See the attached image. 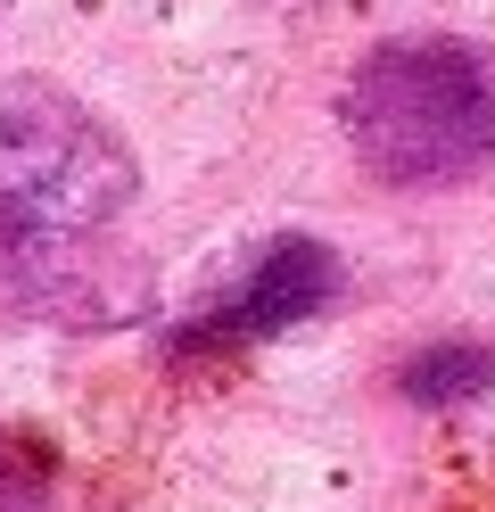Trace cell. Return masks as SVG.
<instances>
[{
	"instance_id": "1",
	"label": "cell",
	"mask_w": 495,
	"mask_h": 512,
	"mask_svg": "<svg viewBox=\"0 0 495 512\" xmlns=\"http://www.w3.org/2000/svg\"><path fill=\"white\" fill-rule=\"evenodd\" d=\"M141 199V157L66 83H0V290H50Z\"/></svg>"
},
{
	"instance_id": "2",
	"label": "cell",
	"mask_w": 495,
	"mask_h": 512,
	"mask_svg": "<svg viewBox=\"0 0 495 512\" xmlns=\"http://www.w3.org/2000/svg\"><path fill=\"white\" fill-rule=\"evenodd\" d=\"M355 166L388 190H446L495 166V58L454 34H396L339 91Z\"/></svg>"
},
{
	"instance_id": "3",
	"label": "cell",
	"mask_w": 495,
	"mask_h": 512,
	"mask_svg": "<svg viewBox=\"0 0 495 512\" xmlns=\"http://www.w3.org/2000/svg\"><path fill=\"white\" fill-rule=\"evenodd\" d=\"M339 281H347V265H339L330 240L281 232V240H264L240 265V281H223L165 347H174V356H240V347H264V339L297 331L306 314H322L339 298Z\"/></svg>"
},
{
	"instance_id": "4",
	"label": "cell",
	"mask_w": 495,
	"mask_h": 512,
	"mask_svg": "<svg viewBox=\"0 0 495 512\" xmlns=\"http://www.w3.org/2000/svg\"><path fill=\"white\" fill-rule=\"evenodd\" d=\"M487 389H495V347L487 339H438V347H421V356H405V372H396V397L421 405V413L471 405Z\"/></svg>"
},
{
	"instance_id": "5",
	"label": "cell",
	"mask_w": 495,
	"mask_h": 512,
	"mask_svg": "<svg viewBox=\"0 0 495 512\" xmlns=\"http://www.w3.org/2000/svg\"><path fill=\"white\" fill-rule=\"evenodd\" d=\"M0 512H58L50 504V471L9 438H0Z\"/></svg>"
}]
</instances>
